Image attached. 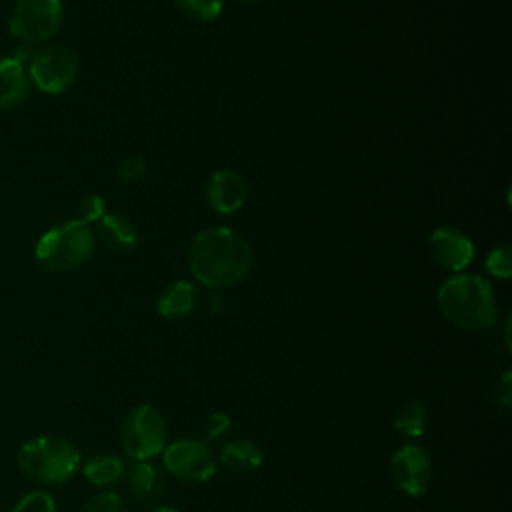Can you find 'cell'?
<instances>
[{
  "instance_id": "obj_25",
  "label": "cell",
  "mask_w": 512,
  "mask_h": 512,
  "mask_svg": "<svg viewBox=\"0 0 512 512\" xmlns=\"http://www.w3.org/2000/svg\"><path fill=\"white\" fill-rule=\"evenodd\" d=\"M80 220L86 222V224H92V222H98L104 214H106V208H104V200L102 196H86L82 202H80Z\"/></svg>"
},
{
  "instance_id": "obj_11",
  "label": "cell",
  "mask_w": 512,
  "mask_h": 512,
  "mask_svg": "<svg viewBox=\"0 0 512 512\" xmlns=\"http://www.w3.org/2000/svg\"><path fill=\"white\" fill-rule=\"evenodd\" d=\"M210 206L220 214H232L246 202L244 178L234 170H216L206 186Z\"/></svg>"
},
{
  "instance_id": "obj_6",
  "label": "cell",
  "mask_w": 512,
  "mask_h": 512,
  "mask_svg": "<svg viewBox=\"0 0 512 512\" xmlns=\"http://www.w3.org/2000/svg\"><path fill=\"white\" fill-rule=\"evenodd\" d=\"M30 84H34L44 94L66 92L80 70L76 52L66 44H50L32 54L28 66Z\"/></svg>"
},
{
  "instance_id": "obj_1",
  "label": "cell",
  "mask_w": 512,
  "mask_h": 512,
  "mask_svg": "<svg viewBox=\"0 0 512 512\" xmlns=\"http://www.w3.org/2000/svg\"><path fill=\"white\" fill-rule=\"evenodd\" d=\"M192 276L206 288H228L252 268V248L244 236L226 226L198 232L188 248Z\"/></svg>"
},
{
  "instance_id": "obj_3",
  "label": "cell",
  "mask_w": 512,
  "mask_h": 512,
  "mask_svg": "<svg viewBox=\"0 0 512 512\" xmlns=\"http://www.w3.org/2000/svg\"><path fill=\"white\" fill-rule=\"evenodd\" d=\"M18 470L40 486H60L76 476L82 464L74 442L58 434H40L20 444L16 452Z\"/></svg>"
},
{
  "instance_id": "obj_23",
  "label": "cell",
  "mask_w": 512,
  "mask_h": 512,
  "mask_svg": "<svg viewBox=\"0 0 512 512\" xmlns=\"http://www.w3.org/2000/svg\"><path fill=\"white\" fill-rule=\"evenodd\" d=\"M144 172H146V160L142 156H126L114 168L116 178L122 180V182H134Z\"/></svg>"
},
{
  "instance_id": "obj_2",
  "label": "cell",
  "mask_w": 512,
  "mask_h": 512,
  "mask_svg": "<svg viewBox=\"0 0 512 512\" xmlns=\"http://www.w3.org/2000/svg\"><path fill=\"white\" fill-rule=\"evenodd\" d=\"M436 302L442 316L464 330H488L498 318L492 286L476 274H456L448 278L438 288Z\"/></svg>"
},
{
  "instance_id": "obj_13",
  "label": "cell",
  "mask_w": 512,
  "mask_h": 512,
  "mask_svg": "<svg viewBox=\"0 0 512 512\" xmlns=\"http://www.w3.org/2000/svg\"><path fill=\"white\" fill-rule=\"evenodd\" d=\"M128 492L132 500L138 504H152L156 502L164 492V478L162 472L152 460L134 462L128 472Z\"/></svg>"
},
{
  "instance_id": "obj_24",
  "label": "cell",
  "mask_w": 512,
  "mask_h": 512,
  "mask_svg": "<svg viewBox=\"0 0 512 512\" xmlns=\"http://www.w3.org/2000/svg\"><path fill=\"white\" fill-rule=\"evenodd\" d=\"M230 428H232V420L226 412H212L204 424V438H206L204 442H212L226 436Z\"/></svg>"
},
{
  "instance_id": "obj_26",
  "label": "cell",
  "mask_w": 512,
  "mask_h": 512,
  "mask_svg": "<svg viewBox=\"0 0 512 512\" xmlns=\"http://www.w3.org/2000/svg\"><path fill=\"white\" fill-rule=\"evenodd\" d=\"M510 380H512V374L510 370H504L500 380L496 382V404H500L502 408H508L510 406V400H512V386H510Z\"/></svg>"
},
{
  "instance_id": "obj_4",
  "label": "cell",
  "mask_w": 512,
  "mask_h": 512,
  "mask_svg": "<svg viewBox=\"0 0 512 512\" xmlns=\"http://www.w3.org/2000/svg\"><path fill=\"white\" fill-rule=\"evenodd\" d=\"M94 252V232L80 218L48 228L34 246L36 262L50 272H66L82 266Z\"/></svg>"
},
{
  "instance_id": "obj_8",
  "label": "cell",
  "mask_w": 512,
  "mask_h": 512,
  "mask_svg": "<svg viewBox=\"0 0 512 512\" xmlns=\"http://www.w3.org/2000/svg\"><path fill=\"white\" fill-rule=\"evenodd\" d=\"M162 466L188 484L208 482L218 468V460L208 442L200 438H180L162 450Z\"/></svg>"
},
{
  "instance_id": "obj_20",
  "label": "cell",
  "mask_w": 512,
  "mask_h": 512,
  "mask_svg": "<svg viewBox=\"0 0 512 512\" xmlns=\"http://www.w3.org/2000/svg\"><path fill=\"white\" fill-rule=\"evenodd\" d=\"M178 8L192 20L208 22L220 16L224 0H176Z\"/></svg>"
},
{
  "instance_id": "obj_5",
  "label": "cell",
  "mask_w": 512,
  "mask_h": 512,
  "mask_svg": "<svg viewBox=\"0 0 512 512\" xmlns=\"http://www.w3.org/2000/svg\"><path fill=\"white\" fill-rule=\"evenodd\" d=\"M168 440V426L162 412L152 404L134 406L122 420L120 446L132 462L152 460L162 454Z\"/></svg>"
},
{
  "instance_id": "obj_21",
  "label": "cell",
  "mask_w": 512,
  "mask_h": 512,
  "mask_svg": "<svg viewBox=\"0 0 512 512\" xmlns=\"http://www.w3.org/2000/svg\"><path fill=\"white\" fill-rule=\"evenodd\" d=\"M486 270L500 280H508L512 274V254H510V246L502 244L498 248H494L488 256H486Z\"/></svg>"
},
{
  "instance_id": "obj_12",
  "label": "cell",
  "mask_w": 512,
  "mask_h": 512,
  "mask_svg": "<svg viewBox=\"0 0 512 512\" xmlns=\"http://www.w3.org/2000/svg\"><path fill=\"white\" fill-rule=\"evenodd\" d=\"M30 92V76L26 64L14 56L0 60V112L20 106Z\"/></svg>"
},
{
  "instance_id": "obj_10",
  "label": "cell",
  "mask_w": 512,
  "mask_h": 512,
  "mask_svg": "<svg viewBox=\"0 0 512 512\" xmlns=\"http://www.w3.org/2000/svg\"><path fill=\"white\" fill-rule=\"evenodd\" d=\"M430 252L442 268L462 272L474 258V244L456 228H438L430 236Z\"/></svg>"
},
{
  "instance_id": "obj_18",
  "label": "cell",
  "mask_w": 512,
  "mask_h": 512,
  "mask_svg": "<svg viewBox=\"0 0 512 512\" xmlns=\"http://www.w3.org/2000/svg\"><path fill=\"white\" fill-rule=\"evenodd\" d=\"M428 424V412L422 400L408 398L398 406L392 418V426L396 432L408 436V438H420Z\"/></svg>"
},
{
  "instance_id": "obj_19",
  "label": "cell",
  "mask_w": 512,
  "mask_h": 512,
  "mask_svg": "<svg viewBox=\"0 0 512 512\" xmlns=\"http://www.w3.org/2000/svg\"><path fill=\"white\" fill-rule=\"evenodd\" d=\"M10 512H58L54 496L44 488H34L26 494H22Z\"/></svg>"
},
{
  "instance_id": "obj_22",
  "label": "cell",
  "mask_w": 512,
  "mask_h": 512,
  "mask_svg": "<svg viewBox=\"0 0 512 512\" xmlns=\"http://www.w3.org/2000/svg\"><path fill=\"white\" fill-rule=\"evenodd\" d=\"M80 512H128V506L124 502L122 496H118L116 492H100L94 494Z\"/></svg>"
},
{
  "instance_id": "obj_14",
  "label": "cell",
  "mask_w": 512,
  "mask_h": 512,
  "mask_svg": "<svg viewBox=\"0 0 512 512\" xmlns=\"http://www.w3.org/2000/svg\"><path fill=\"white\" fill-rule=\"evenodd\" d=\"M220 464L232 474H252L264 462L262 448L250 438H234L228 440L220 450Z\"/></svg>"
},
{
  "instance_id": "obj_15",
  "label": "cell",
  "mask_w": 512,
  "mask_h": 512,
  "mask_svg": "<svg viewBox=\"0 0 512 512\" xmlns=\"http://www.w3.org/2000/svg\"><path fill=\"white\" fill-rule=\"evenodd\" d=\"M80 470H82L84 478L96 488H110V486L118 484L128 472L124 458H120L116 454H108V452H98V454L88 456L80 464Z\"/></svg>"
},
{
  "instance_id": "obj_7",
  "label": "cell",
  "mask_w": 512,
  "mask_h": 512,
  "mask_svg": "<svg viewBox=\"0 0 512 512\" xmlns=\"http://www.w3.org/2000/svg\"><path fill=\"white\" fill-rule=\"evenodd\" d=\"M62 20V0H16L8 28L22 44H40L60 30Z\"/></svg>"
},
{
  "instance_id": "obj_28",
  "label": "cell",
  "mask_w": 512,
  "mask_h": 512,
  "mask_svg": "<svg viewBox=\"0 0 512 512\" xmlns=\"http://www.w3.org/2000/svg\"><path fill=\"white\" fill-rule=\"evenodd\" d=\"M240 2H246V4H250V2H258V0H240Z\"/></svg>"
},
{
  "instance_id": "obj_9",
  "label": "cell",
  "mask_w": 512,
  "mask_h": 512,
  "mask_svg": "<svg viewBox=\"0 0 512 512\" xmlns=\"http://www.w3.org/2000/svg\"><path fill=\"white\" fill-rule=\"evenodd\" d=\"M390 476L408 496H422L432 480V458L418 444H402L390 456Z\"/></svg>"
},
{
  "instance_id": "obj_27",
  "label": "cell",
  "mask_w": 512,
  "mask_h": 512,
  "mask_svg": "<svg viewBox=\"0 0 512 512\" xmlns=\"http://www.w3.org/2000/svg\"><path fill=\"white\" fill-rule=\"evenodd\" d=\"M148 512H180L178 508H174V506H166V504H160V506H154V508H150Z\"/></svg>"
},
{
  "instance_id": "obj_16",
  "label": "cell",
  "mask_w": 512,
  "mask_h": 512,
  "mask_svg": "<svg viewBox=\"0 0 512 512\" xmlns=\"http://www.w3.org/2000/svg\"><path fill=\"white\" fill-rule=\"evenodd\" d=\"M96 224L102 242L114 250L130 252L140 242L136 226L122 214H104Z\"/></svg>"
},
{
  "instance_id": "obj_17",
  "label": "cell",
  "mask_w": 512,
  "mask_h": 512,
  "mask_svg": "<svg viewBox=\"0 0 512 512\" xmlns=\"http://www.w3.org/2000/svg\"><path fill=\"white\" fill-rule=\"evenodd\" d=\"M196 298L198 294L194 284L186 280H176L160 294L156 302V310L164 318H184L194 310Z\"/></svg>"
}]
</instances>
